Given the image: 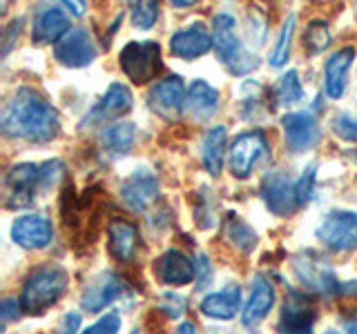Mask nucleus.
I'll return each mask as SVG.
<instances>
[{
    "instance_id": "obj_21",
    "label": "nucleus",
    "mask_w": 357,
    "mask_h": 334,
    "mask_svg": "<svg viewBox=\"0 0 357 334\" xmlns=\"http://www.w3.org/2000/svg\"><path fill=\"white\" fill-rule=\"evenodd\" d=\"M353 61H355L353 47H344L340 51H335L326 61V65H324V89H326V96H331L335 100H340L344 96Z\"/></svg>"
},
{
    "instance_id": "obj_40",
    "label": "nucleus",
    "mask_w": 357,
    "mask_h": 334,
    "mask_svg": "<svg viewBox=\"0 0 357 334\" xmlns=\"http://www.w3.org/2000/svg\"><path fill=\"white\" fill-rule=\"evenodd\" d=\"M61 3L72 11V16H76V18H81V16H85V11H87V3L85 0H61Z\"/></svg>"
},
{
    "instance_id": "obj_9",
    "label": "nucleus",
    "mask_w": 357,
    "mask_h": 334,
    "mask_svg": "<svg viewBox=\"0 0 357 334\" xmlns=\"http://www.w3.org/2000/svg\"><path fill=\"white\" fill-rule=\"evenodd\" d=\"M121 194L130 209L145 212L152 203L159 200V194H161L159 178H156V174L150 167H137V170L123 181Z\"/></svg>"
},
{
    "instance_id": "obj_41",
    "label": "nucleus",
    "mask_w": 357,
    "mask_h": 334,
    "mask_svg": "<svg viewBox=\"0 0 357 334\" xmlns=\"http://www.w3.org/2000/svg\"><path fill=\"white\" fill-rule=\"evenodd\" d=\"M342 326L346 328V332H349V334H357V315H353V317L346 315L342 319Z\"/></svg>"
},
{
    "instance_id": "obj_30",
    "label": "nucleus",
    "mask_w": 357,
    "mask_h": 334,
    "mask_svg": "<svg viewBox=\"0 0 357 334\" xmlns=\"http://www.w3.org/2000/svg\"><path fill=\"white\" fill-rule=\"evenodd\" d=\"M130 20L137 29H152L159 20V0H128Z\"/></svg>"
},
{
    "instance_id": "obj_1",
    "label": "nucleus",
    "mask_w": 357,
    "mask_h": 334,
    "mask_svg": "<svg viewBox=\"0 0 357 334\" xmlns=\"http://www.w3.org/2000/svg\"><path fill=\"white\" fill-rule=\"evenodd\" d=\"M0 129L7 138L50 143L59 136L61 118L56 107L33 87H20L0 114Z\"/></svg>"
},
{
    "instance_id": "obj_32",
    "label": "nucleus",
    "mask_w": 357,
    "mask_h": 334,
    "mask_svg": "<svg viewBox=\"0 0 357 334\" xmlns=\"http://www.w3.org/2000/svg\"><path fill=\"white\" fill-rule=\"evenodd\" d=\"M304 45L310 56H317L331 45V29L324 20H312L310 25L306 27L304 33Z\"/></svg>"
},
{
    "instance_id": "obj_27",
    "label": "nucleus",
    "mask_w": 357,
    "mask_h": 334,
    "mask_svg": "<svg viewBox=\"0 0 357 334\" xmlns=\"http://www.w3.org/2000/svg\"><path fill=\"white\" fill-rule=\"evenodd\" d=\"M134 143H137V127L128 120H121L116 125H109L100 134V148L109 156H123L128 154Z\"/></svg>"
},
{
    "instance_id": "obj_20",
    "label": "nucleus",
    "mask_w": 357,
    "mask_h": 334,
    "mask_svg": "<svg viewBox=\"0 0 357 334\" xmlns=\"http://www.w3.org/2000/svg\"><path fill=\"white\" fill-rule=\"evenodd\" d=\"M139 248V230L126 218H114L107 225V250L121 263H130Z\"/></svg>"
},
{
    "instance_id": "obj_14",
    "label": "nucleus",
    "mask_w": 357,
    "mask_h": 334,
    "mask_svg": "<svg viewBox=\"0 0 357 334\" xmlns=\"http://www.w3.org/2000/svg\"><path fill=\"white\" fill-rule=\"evenodd\" d=\"M132 105H134V98H132L130 87H126L123 83H112L107 87V92L103 94V98L89 109V114L81 122V127H96L100 122L114 120L126 114V111H130Z\"/></svg>"
},
{
    "instance_id": "obj_11",
    "label": "nucleus",
    "mask_w": 357,
    "mask_h": 334,
    "mask_svg": "<svg viewBox=\"0 0 357 334\" xmlns=\"http://www.w3.org/2000/svg\"><path fill=\"white\" fill-rule=\"evenodd\" d=\"M96 56L98 49L92 36H89V31L85 29H72L54 47V58L65 67H72V70L92 65L96 61Z\"/></svg>"
},
{
    "instance_id": "obj_16",
    "label": "nucleus",
    "mask_w": 357,
    "mask_h": 334,
    "mask_svg": "<svg viewBox=\"0 0 357 334\" xmlns=\"http://www.w3.org/2000/svg\"><path fill=\"white\" fill-rule=\"evenodd\" d=\"M315 319L317 312L308 303V299L297 292H290L282 310V319H279V330H282V334H312Z\"/></svg>"
},
{
    "instance_id": "obj_34",
    "label": "nucleus",
    "mask_w": 357,
    "mask_h": 334,
    "mask_svg": "<svg viewBox=\"0 0 357 334\" xmlns=\"http://www.w3.org/2000/svg\"><path fill=\"white\" fill-rule=\"evenodd\" d=\"M333 132L337 134L340 138L357 143V118L349 114H340L333 118Z\"/></svg>"
},
{
    "instance_id": "obj_23",
    "label": "nucleus",
    "mask_w": 357,
    "mask_h": 334,
    "mask_svg": "<svg viewBox=\"0 0 357 334\" xmlns=\"http://www.w3.org/2000/svg\"><path fill=\"white\" fill-rule=\"evenodd\" d=\"M70 29V20H67V16L63 14L61 9H45L38 14L36 22H33V42L38 45H50V42H59L65 33Z\"/></svg>"
},
{
    "instance_id": "obj_25",
    "label": "nucleus",
    "mask_w": 357,
    "mask_h": 334,
    "mask_svg": "<svg viewBox=\"0 0 357 334\" xmlns=\"http://www.w3.org/2000/svg\"><path fill=\"white\" fill-rule=\"evenodd\" d=\"M188 109L197 120H210L219 109V92L206 81H195L188 89Z\"/></svg>"
},
{
    "instance_id": "obj_43",
    "label": "nucleus",
    "mask_w": 357,
    "mask_h": 334,
    "mask_svg": "<svg viewBox=\"0 0 357 334\" xmlns=\"http://www.w3.org/2000/svg\"><path fill=\"white\" fill-rule=\"evenodd\" d=\"M176 334H197L195 332V326L192 323H181V326H178V332Z\"/></svg>"
},
{
    "instance_id": "obj_29",
    "label": "nucleus",
    "mask_w": 357,
    "mask_h": 334,
    "mask_svg": "<svg viewBox=\"0 0 357 334\" xmlns=\"http://www.w3.org/2000/svg\"><path fill=\"white\" fill-rule=\"evenodd\" d=\"M304 98V87H301L299 74L295 70L286 72L275 87V100L279 107H293Z\"/></svg>"
},
{
    "instance_id": "obj_36",
    "label": "nucleus",
    "mask_w": 357,
    "mask_h": 334,
    "mask_svg": "<svg viewBox=\"0 0 357 334\" xmlns=\"http://www.w3.org/2000/svg\"><path fill=\"white\" fill-rule=\"evenodd\" d=\"M210 278H212V265L208 261V256L199 254L197 256V283H199V287H206L210 283Z\"/></svg>"
},
{
    "instance_id": "obj_15",
    "label": "nucleus",
    "mask_w": 357,
    "mask_h": 334,
    "mask_svg": "<svg viewBox=\"0 0 357 334\" xmlns=\"http://www.w3.org/2000/svg\"><path fill=\"white\" fill-rule=\"evenodd\" d=\"M52 223L43 214H27L14 221L11 225V239L22 250H43L52 243Z\"/></svg>"
},
{
    "instance_id": "obj_44",
    "label": "nucleus",
    "mask_w": 357,
    "mask_h": 334,
    "mask_svg": "<svg viewBox=\"0 0 357 334\" xmlns=\"http://www.w3.org/2000/svg\"><path fill=\"white\" fill-rule=\"evenodd\" d=\"M324 334H340L337 330H328V332H324Z\"/></svg>"
},
{
    "instance_id": "obj_4",
    "label": "nucleus",
    "mask_w": 357,
    "mask_h": 334,
    "mask_svg": "<svg viewBox=\"0 0 357 334\" xmlns=\"http://www.w3.org/2000/svg\"><path fill=\"white\" fill-rule=\"evenodd\" d=\"M121 70L134 85H145L161 74V47L154 40H132L121 49Z\"/></svg>"
},
{
    "instance_id": "obj_7",
    "label": "nucleus",
    "mask_w": 357,
    "mask_h": 334,
    "mask_svg": "<svg viewBox=\"0 0 357 334\" xmlns=\"http://www.w3.org/2000/svg\"><path fill=\"white\" fill-rule=\"evenodd\" d=\"M268 156V141L261 132H243L232 141L230 172L237 178H248L252 170Z\"/></svg>"
},
{
    "instance_id": "obj_19",
    "label": "nucleus",
    "mask_w": 357,
    "mask_h": 334,
    "mask_svg": "<svg viewBox=\"0 0 357 334\" xmlns=\"http://www.w3.org/2000/svg\"><path fill=\"white\" fill-rule=\"evenodd\" d=\"M154 274L165 285H188L197 274V267L178 250H167L154 261Z\"/></svg>"
},
{
    "instance_id": "obj_13",
    "label": "nucleus",
    "mask_w": 357,
    "mask_h": 334,
    "mask_svg": "<svg viewBox=\"0 0 357 334\" xmlns=\"http://www.w3.org/2000/svg\"><path fill=\"white\" fill-rule=\"evenodd\" d=\"M284 136L293 152H308L321 138L317 116L312 111H293L282 118Z\"/></svg>"
},
{
    "instance_id": "obj_24",
    "label": "nucleus",
    "mask_w": 357,
    "mask_h": 334,
    "mask_svg": "<svg viewBox=\"0 0 357 334\" xmlns=\"http://www.w3.org/2000/svg\"><path fill=\"white\" fill-rule=\"evenodd\" d=\"M241 308V289L237 285L221 289V292L208 294L201 301V312L206 317L219 319V321H230Z\"/></svg>"
},
{
    "instance_id": "obj_35",
    "label": "nucleus",
    "mask_w": 357,
    "mask_h": 334,
    "mask_svg": "<svg viewBox=\"0 0 357 334\" xmlns=\"http://www.w3.org/2000/svg\"><path fill=\"white\" fill-rule=\"evenodd\" d=\"M119 330H121L119 312H107L105 317H100L94 326H89L83 334H119Z\"/></svg>"
},
{
    "instance_id": "obj_5",
    "label": "nucleus",
    "mask_w": 357,
    "mask_h": 334,
    "mask_svg": "<svg viewBox=\"0 0 357 334\" xmlns=\"http://www.w3.org/2000/svg\"><path fill=\"white\" fill-rule=\"evenodd\" d=\"M40 189H47L43 165H14L5 176V203L9 209L29 207L33 205V198Z\"/></svg>"
},
{
    "instance_id": "obj_6",
    "label": "nucleus",
    "mask_w": 357,
    "mask_h": 334,
    "mask_svg": "<svg viewBox=\"0 0 357 334\" xmlns=\"http://www.w3.org/2000/svg\"><path fill=\"white\" fill-rule=\"evenodd\" d=\"M317 239L333 252L357 250V214L346 209H335L317 228Z\"/></svg>"
},
{
    "instance_id": "obj_26",
    "label": "nucleus",
    "mask_w": 357,
    "mask_h": 334,
    "mask_svg": "<svg viewBox=\"0 0 357 334\" xmlns=\"http://www.w3.org/2000/svg\"><path fill=\"white\" fill-rule=\"evenodd\" d=\"M226 143L228 132L223 125H217L206 132L204 145H201V156H204V165L210 176H219L223 170V159H226Z\"/></svg>"
},
{
    "instance_id": "obj_38",
    "label": "nucleus",
    "mask_w": 357,
    "mask_h": 334,
    "mask_svg": "<svg viewBox=\"0 0 357 334\" xmlns=\"http://www.w3.org/2000/svg\"><path fill=\"white\" fill-rule=\"evenodd\" d=\"M18 315H20V312H18V301H14V299L3 301V305H0V317H3L5 323L18 319Z\"/></svg>"
},
{
    "instance_id": "obj_37",
    "label": "nucleus",
    "mask_w": 357,
    "mask_h": 334,
    "mask_svg": "<svg viewBox=\"0 0 357 334\" xmlns=\"http://www.w3.org/2000/svg\"><path fill=\"white\" fill-rule=\"evenodd\" d=\"M78 328H81V317H78L76 312H70V315H65V317H63L61 328H59V334H76Z\"/></svg>"
},
{
    "instance_id": "obj_2",
    "label": "nucleus",
    "mask_w": 357,
    "mask_h": 334,
    "mask_svg": "<svg viewBox=\"0 0 357 334\" xmlns=\"http://www.w3.org/2000/svg\"><path fill=\"white\" fill-rule=\"evenodd\" d=\"M67 287V272L61 265H43L36 267L29 276L25 285H22L20 294V308L27 315H40V312L50 310L59 299L65 294Z\"/></svg>"
},
{
    "instance_id": "obj_3",
    "label": "nucleus",
    "mask_w": 357,
    "mask_h": 334,
    "mask_svg": "<svg viewBox=\"0 0 357 334\" xmlns=\"http://www.w3.org/2000/svg\"><path fill=\"white\" fill-rule=\"evenodd\" d=\"M212 47H215L219 61L226 63L230 72L237 76L248 74L259 65L257 56L243 51L241 40L237 36V22L230 14H217L212 20Z\"/></svg>"
},
{
    "instance_id": "obj_18",
    "label": "nucleus",
    "mask_w": 357,
    "mask_h": 334,
    "mask_svg": "<svg viewBox=\"0 0 357 334\" xmlns=\"http://www.w3.org/2000/svg\"><path fill=\"white\" fill-rule=\"evenodd\" d=\"M123 294V281L112 272H100L94 281H89L81 296V305L87 312H100Z\"/></svg>"
},
{
    "instance_id": "obj_42",
    "label": "nucleus",
    "mask_w": 357,
    "mask_h": 334,
    "mask_svg": "<svg viewBox=\"0 0 357 334\" xmlns=\"http://www.w3.org/2000/svg\"><path fill=\"white\" fill-rule=\"evenodd\" d=\"M199 0H172V5L174 7H178V9H185V7H192V5H197Z\"/></svg>"
},
{
    "instance_id": "obj_8",
    "label": "nucleus",
    "mask_w": 357,
    "mask_h": 334,
    "mask_svg": "<svg viewBox=\"0 0 357 334\" xmlns=\"http://www.w3.org/2000/svg\"><path fill=\"white\" fill-rule=\"evenodd\" d=\"M188 100V92L181 76H167L150 89L148 105L156 116L165 120H176L181 116L183 105Z\"/></svg>"
},
{
    "instance_id": "obj_33",
    "label": "nucleus",
    "mask_w": 357,
    "mask_h": 334,
    "mask_svg": "<svg viewBox=\"0 0 357 334\" xmlns=\"http://www.w3.org/2000/svg\"><path fill=\"white\" fill-rule=\"evenodd\" d=\"M315 176H317V165L310 163L304 174L299 176V181L295 185V192H297V203L299 205H306L310 196H312V189H315Z\"/></svg>"
},
{
    "instance_id": "obj_28",
    "label": "nucleus",
    "mask_w": 357,
    "mask_h": 334,
    "mask_svg": "<svg viewBox=\"0 0 357 334\" xmlns=\"http://www.w3.org/2000/svg\"><path fill=\"white\" fill-rule=\"evenodd\" d=\"M226 237L228 241L237 248L239 252L243 254H250L255 248H257V232L248 225V223H243L237 214H230L228 221H226Z\"/></svg>"
},
{
    "instance_id": "obj_39",
    "label": "nucleus",
    "mask_w": 357,
    "mask_h": 334,
    "mask_svg": "<svg viewBox=\"0 0 357 334\" xmlns=\"http://www.w3.org/2000/svg\"><path fill=\"white\" fill-rule=\"evenodd\" d=\"M20 31H22V18H18V20L11 22V27H9V31H7V38H5V49H3V54H7V51L11 49V45H14V38L20 36Z\"/></svg>"
},
{
    "instance_id": "obj_17",
    "label": "nucleus",
    "mask_w": 357,
    "mask_h": 334,
    "mask_svg": "<svg viewBox=\"0 0 357 334\" xmlns=\"http://www.w3.org/2000/svg\"><path fill=\"white\" fill-rule=\"evenodd\" d=\"M210 49H212V36L201 22H195V25L176 31L170 38V51L181 61H197L201 56H206Z\"/></svg>"
},
{
    "instance_id": "obj_22",
    "label": "nucleus",
    "mask_w": 357,
    "mask_h": 334,
    "mask_svg": "<svg viewBox=\"0 0 357 334\" xmlns=\"http://www.w3.org/2000/svg\"><path fill=\"white\" fill-rule=\"evenodd\" d=\"M273 305H275V287L268 283V278L257 276L252 283L250 299L241 315L243 326H255V323L264 321L268 317V312L273 310Z\"/></svg>"
},
{
    "instance_id": "obj_31",
    "label": "nucleus",
    "mask_w": 357,
    "mask_h": 334,
    "mask_svg": "<svg viewBox=\"0 0 357 334\" xmlns=\"http://www.w3.org/2000/svg\"><path fill=\"white\" fill-rule=\"evenodd\" d=\"M295 25H297V16L290 14L284 22L282 31H279V38L275 45V51L271 56V65L273 67H284L288 56H290V45H293V36H295Z\"/></svg>"
},
{
    "instance_id": "obj_12",
    "label": "nucleus",
    "mask_w": 357,
    "mask_h": 334,
    "mask_svg": "<svg viewBox=\"0 0 357 334\" xmlns=\"http://www.w3.org/2000/svg\"><path fill=\"white\" fill-rule=\"evenodd\" d=\"M261 200L275 216H293L297 209V192L290 178L282 172H271L261 181Z\"/></svg>"
},
{
    "instance_id": "obj_10",
    "label": "nucleus",
    "mask_w": 357,
    "mask_h": 334,
    "mask_svg": "<svg viewBox=\"0 0 357 334\" xmlns=\"http://www.w3.org/2000/svg\"><path fill=\"white\" fill-rule=\"evenodd\" d=\"M293 270L297 278L310 292H319L324 296L340 294L342 285L337 283L333 270L328 265H324L319 259H312V254H299L293 259Z\"/></svg>"
}]
</instances>
